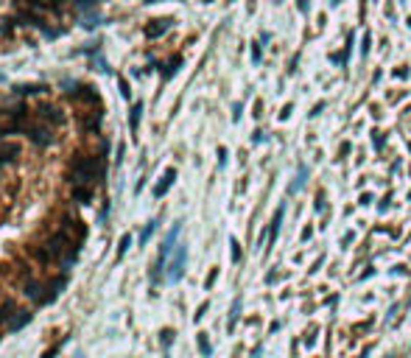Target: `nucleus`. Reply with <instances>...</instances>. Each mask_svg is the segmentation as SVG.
Returning a JSON list of instances; mask_svg holds the SVG:
<instances>
[{"mask_svg":"<svg viewBox=\"0 0 411 358\" xmlns=\"http://www.w3.org/2000/svg\"><path fill=\"white\" fill-rule=\"evenodd\" d=\"M106 174V151L73 154L67 163V185H98Z\"/></svg>","mask_w":411,"mask_h":358,"instance_id":"obj_1","label":"nucleus"},{"mask_svg":"<svg viewBox=\"0 0 411 358\" xmlns=\"http://www.w3.org/2000/svg\"><path fill=\"white\" fill-rule=\"evenodd\" d=\"M28 322H31V311H22V308H17L14 300H3V302H0V325H3L9 333L22 330Z\"/></svg>","mask_w":411,"mask_h":358,"instance_id":"obj_2","label":"nucleus"},{"mask_svg":"<svg viewBox=\"0 0 411 358\" xmlns=\"http://www.w3.org/2000/svg\"><path fill=\"white\" fill-rule=\"evenodd\" d=\"M11 20H14V26H28V28H39V31H48V20L42 14H39L37 9H31V6H17V11H14V17H11Z\"/></svg>","mask_w":411,"mask_h":358,"instance_id":"obj_3","label":"nucleus"},{"mask_svg":"<svg viewBox=\"0 0 411 358\" xmlns=\"http://www.w3.org/2000/svg\"><path fill=\"white\" fill-rule=\"evenodd\" d=\"M26 137L34 143V146H39V148H48V146L56 143L53 129L48 126V123H42V121H31V123H28V126H26Z\"/></svg>","mask_w":411,"mask_h":358,"instance_id":"obj_4","label":"nucleus"},{"mask_svg":"<svg viewBox=\"0 0 411 358\" xmlns=\"http://www.w3.org/2000/svg\"><path fill=\"white\" fill-rule=\"evenodd\" d=\"M185 263H188V247H185V243H176V247H174V258L168 260L165 280H168V283H179L182 274H185Z\"/></svg>","mask_w":411,"mask_h":358,"instance_id":"obj_5","label":"nucleus"},{"mask_svg":"<svg viewBox=\"0 0 411 358\" xmlns=\"http://www.w3.org/2000/svg\"><path fill=\"white\" fill-rule=\"evenodd\" d=\"M34 115H37V121L48 123L51 129L64 126V112H62V106H53V104H39L37 109H34Z\"/></svg>","mask_w":411,"mask_h":358,"instance_id":"obj_6","label":"nucleus"},{"mask_svg":"<svg viewBox=\"0 0 411 358\" xmlns=\"http://www.w3.org/2000/svg\"><path fill=\"white\" fill-rule=\"evenodd\" d=\"M59 230H62L67 238H73L79 247L84 243V238H87V227L81 224L76 216H62V224H59Z\"/></svg>","mask_w":411,"mask_h":358,"instance_id":"obj_7","label":"nucleus"},{"mask_svg":"<svg viewBox=\"0 0 411 358\" xmlns=\"http://www.w3.org/2000/svg\"><path fill=\"white\" fill-rule=\"evenodd\" d=\"M101 121H104V106L81 109V129H84L87 135H98L101 132Z\"/></svg>","mask_w":411,"mask_h":358,"instance_id":"obj_8","label":"nucleus"},{"mask_svg":"<svg viewBox=\"0 0 411 358\" xmlns=\"http://www.w3.org/2000/svg\"><path fill=\"white\" fill-rule=\"evenodd\" d=\"M20 154H22V148H20V143H14V140H0V171L6 168V165H11V163H17L20 160Z\"/></svg>","mask_w":411,"mask_h":358,"instance_id":"obj_9","label":"nucleus"},{"mask_svg":"<svg viewBox=\"0 0 411 358\" xmlns=\"http://www.w3.org/2000/svg\"><path fill=\"white\" fill-rule=\"evenodd\" d=\"M171 23H174L171 17H159V20H151V23L146 26V37H151V39L163 37V34L171 28Z\"/></svg>","mask_w":411,"mask_h":358,"instance_id":"obj_10","label":"nucleus"},{"mask_svg":"<svg viewBox=\"0 0 411 358\" xmlns=\"http://www.w3.org/2000/svg\"><path fill=\"white\" fill-rule=\"evenodd\" d=\"M95 196V185H73V202L79 205H90Z\"/></svg>","mask_w":411,"mask_h":358,"instance_id":"obj_11","label":"nucleus"},{"mask_svg":"<svg viewBox=\"0 0 411 358\" xmlns=\"http://www.w3.org/2000/svg\"><path fill=\"white\" fill-rule=\"evenodd\" d=\"M174 179H176V171H174V168H168V171L163 174V179L157 182V188H154V196H157V199H163V196L168 193V188L174 185Z\"/></svg>","mask_w":411,"mask_h":358,"instance_id":"obj_12","label":"nucleus"},{"mask_svg":"<svg viewBox=\"0 0 411 358\" xmlns=\"http://www.w3.org/2000/svg\"><path fill=\"white\" fill-rule=\"evenodd\" d=\"M70 3H73V9L79 11V14H93L98 0H70Z\"/></svg>","mask_w":411,"mask_h":358,"instance_id":"obj_13","label":"nucleus"},{"mask_svg":"<svg viewBox=\"0 0 411 358\" xmlns=\"http://www.w3.org/2000/svg\"><path fill=\"white\" fill-rule=\"evenodd\" d=\"M45 84H20V87H14V93L17 95H39V93H45Z\"/></svg>","mask_w":411,"mask_h":358,"instance_id":"obj_14","label":"nucleus"},{"mask_svg":"<svg viewBox=\"0 0 411 358\" xmlns=\"http://www.w3.org/2000/svg\"><path fill=\"white\" fill-rule=\"evenodd\" d=\"M140 115H143V104L137 101L132 106V112H129V129H132V132H137V126H140Z\"/></svg>","mask_w":411,"mask_h":358,"instance_id":"obj_15","label":"nucleus"},{"mask_svg":"<svg viewBox=\"0 0 411 358\" xmlns=\"http://www.w3.org/2000/svg\"><path fill=\"white\" fill-rule=\"evenodd\" d=\"M179 64H182V56H174V59L168 62V68L163 70V79H171V76H174L176 70H179Z\"/></svg>","mask_w":411,"mask_h":358,"instance_id":"obj_16","label":"nucleus"},{"mask_svg":"<svg viewBox=\"0 0 411 358\" xmlns=\"http://www.w3.org/2000/svg\"><path fill=\"white\" fill-rule=\"evenodd\" d=\"M283 213H285V207H280V210H277V216H274V221H271V232H269V238H271V241L277 238V232H280V224H283Z\"/></svg>","mask_w":411,"mask_h":358,"instance_id":"obj_17","label":"nucleus"},{"mask_svg":"<svg viewBox=\"0 0 411 358\" xmlns=\"http://www.w3.org/2000/svg\"><path fill=\"white\" fill-rule=\"evenodd\" d=\"M157 230V218L154 221H148L146 227H143V232H140V243H148V238H151V232Z\"/></svg>","mask_w":411,"mask_h":358,"instance_id":"obj_18","label":"nucleus"},{"mask_svg":"<svg viewBox=\"0 0 411 358\" xmlns=\"http://www.w3.org/2000/svg\"><path fill=\"white\" fill-rule=\"evenodd\" d=\"M129 247H132V235H123V238H121V243H118V258H123Z\"/></svg>","mask_w":411,"mask_h":358,"instance_id":"obj_19","label":"nucleus"},{"mask_svg":"<svg viewBox=\"0 0 411 358\" xmlns=\"http://www.w3.org/2000/svg\"><path fill=\"white\" fill-rule=\"evenodd\" d=\"M305 176H308V168H305V165H302V168H300V176H296V182H294V185H291V190H296V188H302V182H305Z\"/></svg>","mask_w":411,"mask_h":358,"instance_id":"obj_20","label":"nucleus"},{"mask_svg":"<svg viewBox=\"0 0 411 358\" xmlns=\"http://www.w3.org/2000/svg\"><path fill=\"white\" fill-rule=\"evenodd\" d=\"M369 42H372V34H364V39H361V56H367V53H369Z\"/></svg>","mask_w":411,"mask_h":358,"instance_id":"obj_21","label":"nucleus"},{"mask_svg":"<svg viewBox=\"0 0 411 358\" xmlns=\"http://www.w3.org/2000/svg\"><path fill=\"white\" fill-rule=\"evenodd\" d=\"M238 311H241V300H235V305H232V316H230V327H235V319H238Z\"/></svg>","mask_w":411,"mask_h":358,"instance_id":"obj_22","label":"nucleus"},{"mask_svg":"<svg viewBox=\"0 0 411 358\" xmlns=\"http://www.w3.org/2000/svg\"><path fill=\"white\" fill-rule=\"evenodd\" d=\"M118 87H121V95H123V98H129V95H132V90H129V81H126V79L118 81Z\"/></svg>","mask_w":411,"mask_h":358,"instance_id":"obj_23","label":"nucleus"},{"mask_svg":"<svg viewBox=\"0 0 411 358\" xmlns=\"http://www.w3.org/2000/svg\"><path fill=\"white\" fill-rule=\"evenodd\" d=\"M260 59H263V53H260V45H252V62L258 64Z\"/></svg>","mask_w":411,"mask_h":358,"instance_id":"obj_24","label":"nucleus"},{"mask_svg":"<svg viewBox=\"0 0 411 358\" xmlns=\"http://www.w3.org/2000/svg\"><path fill=\"white\" fill-rule=\"evenodd\" d=\"M171 339H174V333H171V330H163V347H168Z\"/></svg>","mask_w":411,"mask_h":358,"instance_id":"obj_25","label":"nucleus"},{"mask_svg":"<svg viewBox=\"0 0 411 358\" xmlns=\"http://www.w3.org/2000/svg\"><path fill=\"white\" fill-rule=\"evenodd\" d=\"M199 347H201V353H204V355H210V344H207V339H199Z\"/></svg>","mask_w":411,"mask_h":358,"instance_id":"obj_26","label":"nucleus"},{"mask_svg":"<svg viewBox=\"0 0 411 358\" xmlns=\"http://www.w3.org/2000/svg\"><path fill=\"white\" fill-rule=\"evenodd\" d=\"M296 6H300L302 14H308V9H311V3H308V0H296Z\"/></svg>","mask_w":411,"mask_h":358,"instance_id":"obj_27","label":"nucleus"},{"mask_svg":"<svg viewBox=\"0 0 411 358\" xmlns=\"http://www.w3.org/2000/svg\"><path fill=\"white\" fill-rule=\"evenodd\" d=\"M338 3H341V0H330V6H333V9H336V6H338Z\"/></svg>","mask_w":411,"mask_h":358,"instance_id":"obj_28","label":"nucleus"},{"mask_svg":"<svg viewBox=\"0 0 411 358\" xmlns=\"http://www.w3.org/2000/svg\"><path fill=\"white\" fill-rule=\"evenodd\" d=\"M204 3H213V0H204Z\"/></svg>","mask_w":411,"mask_h":358,"instance_id":"obj_29","label":"nucleus"},{"mask_svg":"<svg viewBox=\"0 0 411 358\" xmlns=\"http://www.w3.org/2000/svg\"><path fill=\"white\" fill-rule=\"evenodd\" d=\"M408 26H411V17H408Z\"/></svg>","mask_w":411,"mask_h":358,"instance_id":"obj_30","label":"nucleus"}]
</instances>
